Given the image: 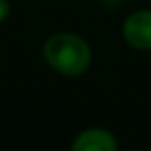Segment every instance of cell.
I'll return each instance as SVG.
<instances>
[{"label": "cell", "instance_id": "4", "mask_svg": "<svg viewBox=\"0 0 151 151\" xmlns=\"http://www.w3.org/2000/svg\"><path fill=\"white\" fill-rule=\"evenodd\" d=\"M10 15V2L8 0H0V23Z\"/></svg>", "mask_w": 151, "mask_h": 151}, {"label": "cell", "instance_id": "2", "mask_svg": "<svg viewBox=\"0 0 151 151\" xmlns=\"http://www.w3.org/2000/svg\"><path fill=\"white\" fill-rule=\"evenodd\" d=\"M122 38L134 50H151V10H138L122 23Z\"/></svg>", "mask_w": 151, "mask_h": 151}, {"label": "cell", "instance_id": "1", "mask_svg": "<svg viewBox=\"0 0 151 151\" xmlns=\"http://www.w3.org/2000/svg\"><path fill=\"white\" fill-rule=\"evenodd\" d=\"M42 55L52 69L63 77H81L92 65L90 44L73 33L52 35L42 46Z\"/></svg>", "mask_w": 151, "mask_h": 151}, {"label": "cell", "instance_id": "3", "mask_svg": "<svg viewBox=\"0 0 151 151\" xmlns=\"http://www.w3.org/2000/svg\"><path fill=\"white\" fill-rule=\"evenodd\" d=\"M71 151H119V142L111 130L94 126L77 134Z\"/></svg>", "mask_w": 151, "mask_h": 151}]
</instances>
